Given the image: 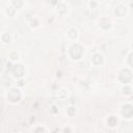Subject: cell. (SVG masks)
<instances>
[{"instance_id":"1","label":"cell","mask_w":133,"mask_h":133,"mask_svg":"<svg viewBox=\"0 0 133 133\" xmlns=\"http://www.w3.org/2000/svg\"><path fill=\"white\" fill-rule=\"evenodd\" d=\"M123 113H124L125 117L130 118V117L132 116V107H131V105L125 106V107H124V110H123Z\"/></svg>"}]
</instances>
